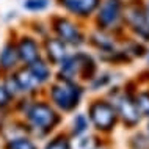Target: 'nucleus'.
Wrapping results in <instances>:
<instances>
[{"mask_svg":"<svg viewBox=\"0 0 149 149\" xmlns=\"http://www.w3.org/2000/svg\"><path fill=\"white\" fill-rule=\"evenodd\" d=\"M14 80H16V83H17L19 90H22V91H30L33 86L38 85L36 79L31 75L30 71H21V72H19V74L14 77Z\"/></svg>","mask_w":149,"mask_h":149,"instance_id":"13","label":"nucleus"},{"mask_svg":"<svg viewBox=\"0 0 149 149\" xmlns=\"http://www.w3.org/2000/svg\"><path fill=\"white\" fill-rule=\"evenodd\" d=\"M121 10H123L121 0H105L102 3V6L99 8L97 24L102 29H111L119 21Z\"/></svg>","mask_w":149,"mask_h":149,"instance_id":"4","label":"nucleus"},{"mask_svg":"<svg viewBox=\"0 0 149 149\" xmlns=\"http://www.w3.org/2000/svg\"><path fill=\"white\" fill-rule=\"evenodd\" d=\"M60 2L69 13L86 17L96 11L100 0H60Z\"/></svg>","mask_w":149,"mask_h":149,"instance_id":"8","label":"nucleus"},{"mask_svg":"<svg viewBox=\"0 0 149 149\" xmlns=\"http://www.w3.org/2000/svg\"><path fill=\"white\" fill-rule=\"evenodd\" d=\"M129 24L141 38L149 41V14L143 8H132L127 14Z\"/></svg>","mask_w":149,"mask_h":149,"instance_id":"7","label":"nucleus"},{"mask_svg":"<svg viewBox=\"0 0 149 149\" xmlns=\"http://www.w3.org/2000/svg\"><path fill=\"white\" fill-rule=\"evenodd\" d=\"M86 127H88V121L85 118V115L75 116L74 123H72V132H74L75 135H80V134H83V132L86 130Z\"/></svg>","mask_w":149,"mask_h":149,"instance_id":"15","label":"nucleus"},{"mask_svg":"<svg viewBox=\"0 0 149 149\" xmlns=\"http://www.w3.org/2000/svg\"><path fill=\"white\" fill-rule=\"evenodd\" d=\"M46 149H69V143H68L66 138L58 136V138H55L54 141H50L49 144H47Z\"/></svg>","mask_w":149,"mask_h":149,"instance_id":"19","label":"nucleus"},{"mask_svg":"<svg viewBox=\"0 0 149 149\" xmlns=\"http://www.w3.org/2000/svg\"><path fill=\"white\" fill-rule=\"evenodd\" d=\"M144 10H146V13L149 14V0H148V2H146V8H144Z\"/></svg>","mask_w":149,"mask_h":149,"instance_id":"22","label":"nucleus"},{"mask_svg":"<svg viewBox=\"0 0 149 149\" xmlns=\"http://www.w3.org/2000/svg\"><path fill=\"white\" fill-rule=\"evenodd\" d=\"M75 149H93V138L90 136H83V138L77 140V144H75Z\"/></svg>","mask_w":149,"mask_h":149,"instance_id":"20","label":"nucleus"},{"mask_svg":"<svg viewBox=\"0 0 149 149\" xmlns=\"http://www.w3.org/2000/svg\"><path fill=\"white\" fill-rule=\"evenodd\" d=\"M49 2L47 0H25L24 2V8H27L29 11H42L46 10Z\"/></svg>","mask_w":149,"mask_h":149,"instance_id":"16","label":"nucleus"},{"mask_svg":"<svg viewBox=\"0 0 149 149\" xmlns=\"http://www.w3.org/2000/svg\"><path fill=\"white\" fill-rule=\"evenodd\" d=\"M116 110L105 100H96L90 107V119L99 130H110L116 124Z\"/></svg>","mask_w":149,"mask_h":149,"instance_id":"2","label":"nucleus"},{"mask_svg":"<svg viewBox=\"0 0 149 149\" xmlns=\"http://www.w3.org/2000/svg\"><path fill=\"white\" fill-rule=\"evenodd\" d=\"M8 100H10V93H8V90H6L5 86L0 88V107L6 105Z\"/></svg>","mask_w":149,"mask_h":149,"instance_id":"21","label":"nucleus"},{"mask_svg":"<svg viewBox=\"0 0 149 149\" xmlns=\"http://www.w3.org/2000/svg\"><path fill=\"white\" fill-rule=\"evenodd\" d=\"M136 105L140 108V113L149 116V93L144 91L136 97Z\"/></svg>","mask_w":149,"mask_h":149,"instance_id":"17","label":"nucleus"},{"mask_svg":"<svg viewBox=\"0 0 149 149\" xmlns=\"http://www.w3.org/2000/svg\"><path fill=\"white\" fill-rule=\"evenodd\" d=\"M132 149H149V136L146 135H136L132 140Z\"/></svg>","mask_w":149,"mask_h":149,"instance_id":"18","label":"nucleus"},{"mask_svg":"<svg viewBox=\"0 0 149 149\" xmlns=\"http://www.w3.org/2000/svg\"><path fill=\"white\" fill-rule=\"evenodd\" d=\"M17 54L24 61L33 63L35 60H38V57H39L38 44H36L31 38H22L21 42H19V46H17Z\"/></svg>","mask_w":149,"mask_h":149,"instance_id":"9","label":"nucleus"},{"mask_svg":"<svg viewBox=\"0 0 149 149\" xmlns=\"http://www.w3.org/2000/svg\"><path fill=\"white\" fill-rule=\"evenodd\" d=\"M47 54L54 61H60L66 55V47L61 39H50L47 41Z\"/></svg>","mask_w":149,"mask_h":149,"instance_id":"12","label":"nucleus"},{"mask_svg":"<svg viewBox=\"0 0 149 149\" xmlns=\"http://www.w3.org/2000/svg\"><path fill=\"white\" fill-rule=\"evenodd\" d=\"M29 119L31 126L39 130H50L58 123V115L46 104H36L30 108Z\"/></svg>","mask_w":149,"mask_h":149,"instance_id":"3","label":"nucleus"},{"mask_svg":"<svg viewBox=\"0 0 149 149\" xmlns=\"http://www.w3.org/2000/svg\"><path fill=\"white\" fill-rule=\"evenodd\" d=\"M148 130H149V126H148Z\"/></svg>","mask_w":149,"mask_h":149,"instance_id":"23","label":"nucleus"},{"mask_svg":"<svg viewBox=\"0 0 149 149\" xmlns=\"http://www.w3.org/2000/svg\"><path fill=\"white\" fill-rule=\"evenodd\" d=\"M29 71L31 72V75L36 79V82H38V83L46 82V80H49V77H50V69H49V66H47L46 63L39 61V60H35L33 63H30Z\"/></svg>","mask_w":149,"mask_h":149,"instance_id":"10","label":"nucleus"},{"mask_svg":"<svg viewBox=\"0 0 149 149\" xmlns=\"http://www.w3.org/2000/svg\"><path fill=\"white\" fill-rule=\"evenodd\" d=\"M148 60H149V57H148Z\"/></svg>","mask_w":149,"mask_h":149,"instance_id":"24","label":"nucleus"},{"mask_svg":"<svg viewBox=\"0 0 149 149\" xmlns=\"http://www.w3.org/2000/svg\"><path fill=\"white\" fill-rule=\"evenodd\" d=\"M17 49H14V46H5V49L0 52V66L3 69H11L17 63Z\"/></svg>","mask_w":149,"mask_h":149,"instance_id":"11","label":"nucleus"},{"mask_svg":"<svg viewBox=\"0 0 149 149\" xmlns=\"http://www.w3.org/2000/svg\"><path fill=\"white\" fill-rule=\"evenodd\" d=\"M50 96L57 107H60L64 111H71L79 105L80 97H82V90L75 83L66 80V82L58 83L52 88Z\"/></svg>","mask_w":149,"mask_h":149,"instance_id":"1","label":"nucleus"},{"mask_svg":"<svg viewBox=\"0 0 149 149\" xmlns=\"http://www.w3.org/2000/svg\"><path fill=\"white\" fill-rule=\"evenodd\" d=\"M8 149H36V146L27 138H13L8 143Z\"/></svg>","mask_w":149,"mask_h":149,"instance_id":"14","label":"nucleus"},{"mask_svg":"<svg viewBox=\"0 0 149 149\" xmlns=\"http://www.w3.org/2000/svg\"><path fill=\"white\" fill-rule=\"evenodd\" d=\"M55 31L58 33L60 39L63 42H69V44H74V46H79L83 41V36L80 33V30L77 29V25H74L68 19H58L55 22Z\"/></svg>","mask_w":149,"mask_h":149,"instance_id":"5","label":"nucleus"},{"mask_svg":"<svg viewBox=\"0 0 149 149\" xmlns=\"http://www.w3.org/2000/svg\"><path fill=\"white\" fill-rule=\"evenodd\" d=\"M118 111L127 126L134 127L140 123V108L135 100H132L129 96H123L118 99Z\"/></svg>","mask_w":149,"mask_h":149,"instance_id":"6","label":"nucleus"}]
</instances>
